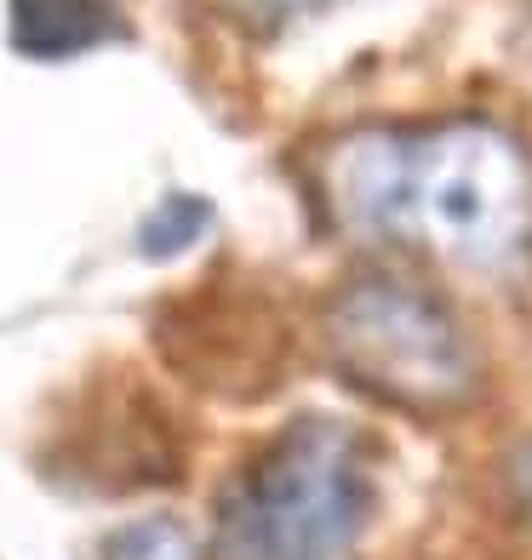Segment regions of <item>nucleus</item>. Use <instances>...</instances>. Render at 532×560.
I'll return each mask as SVG.
<instances>
[{
    "mask_svg": "<svg viewBox=\"0 0 532 560\" xmlns=\"http://www.w3.org/2000/svg\"><path fill=\"white\" fill-rule=\"evenodd\" d=\"M104 560H200V549H195V538L177 521L155 515V521L120 526L109 538V549H104Z\"/></svg>",
    "mask_w": 532,
    "mask_h": 560,
    "instance_id": "423d86ee",
    "label": "nucleus"
},
{
    "mask_svg": "<svg viewBox=\"0 0 532 560\" xmlns=\"http://www.w3.org/2000/svg\"><path fill=\"white\" fill-rule=\"evenodd\" d=\"M372 503V446L338 418H298L223 492L218 538L230 560H355Z\"/></svg>",
    "mask_w": 532,
    "mask_h": 560,
    "instance_id": "f03ea898",
    "label": "nucleus"
},
{
    "mask_svg": "<svg viewBox=\"0 0 532 560\" xmlns=\"http://www.w3.org/2000/svg\"><path fill=\"white\" fill-rule=\"evenodd\" d=\"M126 35V0H7V40L35 63H69Z\"/></svg>",
    "mask_w": 532,
    "mask_h": 560,
    "instance_id": "20e7f679",
    "label": "nucleus"
},
{
    "mask_svg": "<svg viewBox=\"0 0 532 560\" xmlns=\"http://www.w3.org/2000/svg\"><path fill=\"white\" fill-rule=\"evenodd\" d=\"M326 338L355 384L413 412L459 406L475 384V354L452 315L424 287L395 275L344 287L326 310Z\"/></svg>",
    "mask_w": 532,
    "mask_h": 560,
    "instance_id": "7ed1b4c3",
    "label": "nucleus"
},
{
    "mask_svg": "<svg viewBox=\"0 0 532 560\" xmlns=\"http://www.w3.org/2000/svg\"><path fill=\"white\" fill-rule=\"evenodd\" d=\"M207 223H212L207 200H195V195H166L161 207L143 218L138 246H143V258H166V252H184Z\"/></svg>",
    "mask_w": 532,
    "mask_h": 560,
    "instance_id": "39448f33",
    "label": "nucleus"
},
{
    "mask_svg": "<svg viewBox=\"0 0 532 560\" xmlns=\"http://www.w3.org/2000/svg\"><path fill=\"white\" fill-rule=\"evenodd\" d=\"M326 200L338 223L498 269L532 235V161L493 120L372 126L333 149Z\"/></svg>",
    "mask_w": 532,
    "mask_h": 560,
    "instance_id": "f257e3e1",
    "label": "nucleus"
},
{
    "mask_svg": "<svg viewBox=\"0 0 532 560\" xmlns=\"http://www.w3.org/2000/svg\"><path fill=\"white\" fill-rule=\"evenodd\" d=\"M241 18H258V23H281V18H298V12H315L326 0H230Z\"/></svg>",
    "mask_w": 532,
    "mask_h": 560,
    "instance_id": "0eeeda50",
    "label": "nucleus"
}]
</instances>
